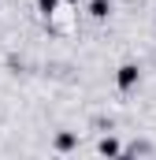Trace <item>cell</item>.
<instances>
[{"mask_svg":"<svg viewBox=\"0 0 156 160\" xmlns=\"http://www.w3.org/2000/svg\"><path fill=\"white\" fill-rule=\"evenodd\" d=\"M52 145H56V153H71V149H78V134L75 130H60L52 138Z\"/></svg>","mask_w":156,"mask_h":160,"instance_id":"2","label":"cell"},{"mask_svg":"<svg viewBox=\"0 0 156 160\" xmlns=\"http://www.w3.org/2000/svg\"><path fill=\"white\" fill-rule=\"evenodd\" d=\"M115 160H138V157H134V153H119Z\"/></svg>","mask_w":156,"mask_h":160,"instance_id":"6","label":"cell"},{"mask_svg":"<svg viewBox=\"0 0 156 160\" xmlns=\"http://www.w3.org/2000/svg\"><path fill=\"white\" fill-rule=\"evenodd\" d=\"M56 8H60V0H37V11L48 19V15H56Z\"/></svg>","mask_w":156,"mask_h":160,"instance_id":"5","label":"cell"},{"mask_svg":"<svg viewBox=\"0 0 156 160\" xmlns=\"http://www.w3.org/2000/svg\"><path fill=\"white\" fill-rule=\"evenodd\" d=\"M89 15L93 19H108L112 15V0H89Z\"/></svg>","mask_w":156,"mask_h":160,"instance_id":"4","label":"cell"},{"mask_svg":"<svg viewBox=\"0 0 156 160\" xmlns=\"http://www.w3.org/2000/svg\"><path fill=\"white\" fill-rule=\"evenodd\" d=\"M97 153H100L104 160H115L119 153H123V145H119V138H112V134H108V138H100V142H97Z\"/></svg>","mask_w":156,"mask_h":160,"instance_id":"3","label":"cell"},{"mask_svg":"<svg viewBox=\"0 0 156 160\" xmlns=\"http://www.w3.org/2000/svg\"><path fill=\"white\" fill-rule=\"evenodd\" d=\"M71 4H78V0H71Z\"/></svg>","mask_w":156,"mask_h":160,"instance_id":"7","label":"cell"},{"mask_svg":"<svg viewBox=\"0 0 156 160\" xmlns=\"http://www.w3.org/2000/svg\"><path fill=\"white\" fill-rule=\"evenodd\" d=\"M138 82H141V71H138V63H119V67H115V86L123 89V93H130Z\"/></svg>","mask_w":156,"mask_h":160,"instance_id":"1","label":"cell"}]
</instances>
